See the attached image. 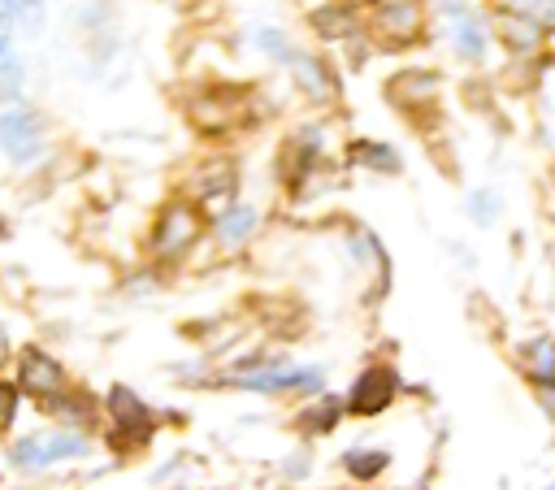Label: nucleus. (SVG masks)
<instances>
[{
  "label": "nucleus",
  "mask_w": 555,
  "mask_h": 490,
  "mask_svg": "<svg viewBox=\"0 0 555 490\" xmlns=\"http://www.w3.org/2000/svg\"><path fill=\"white\" fill-rule=\"evenodd\" d=\"M434 87H438V78H434V74H399V78L390 82V95L412 91V95H403V100H429V95H434Z\"/></svg>",
  "instance_id": "a211bd4d"
},
{
  "label": "nucleus",
  "mask_w": 555,
  "mask_h": 490,
  "mask_svg": "<svg viewBox=\"0 0 555 490\" xmlns=\"http://www.w3.org/2000/svg\"><path fill=\"white\" fill-rule=\"evenodd\" d=\"M74 455H87V442L78 434H52V438H26L13 447V464L22 468H43L52 460H74Z\"/></svg>",
  "instance_id": "39448f33"
},
{
  "label": "nucleus",
  "mask_w": 555,
  "mask_h": 490,
  "mask_svg": "<svg viewBox=\"0 0 555 490\" xmlns=\"http://www.w3.org/2000/svg\"><path fill=\"white\" fill-rule=\"evenodd\" d=\"M312 26L325 35V39H347L356 30V17L338 4H325V9H312Z\"/></svg>",
  "instance_id": "dca6fc26"
},
{
  "label": "nucleus",
  "mask_w": 555,
  "mask_h": 490,
  "mask_svg": "<svg viewBox=\"0 0 555 490\" xmlns=\"http://www.w3.org/2000/svg\"><path fill=\"white\" fill-rule=\"evenodd\" d=\"M538 395H542V408H546V416H555V382L538 386Z\"/></svg>",
  "instance_id": "b1692460"
},
{
  "label": "nucleus",
  "mask_w": 555,
  "mask_h": 490,
  "mask_svg": "<svg viewBox=\"0 0 555 490\" xmlns=\"http://www.w3.org/2000/svg\"><path fill=\"white\" fill-rule=\"evenodd\" d=\"M416 30H421V9H416V0H386V4L377 9V35H382V39L408 43V39H416Z\"/></svg>",
  "instance_id": "6e6552de"
},
{
  "label": "nucleus",
  "mask_w": 555,
  "mask_h": 490,
  "mask_svg": "<svg viewBox=\"0 0 555 490\" xmlns=\"http://www.w3.org/2000/svg\"><path fill=\"white\" fill-rule=\"evenodd\" d=\"M9 13H13V22H26L30 30H39V22H43V0H9Z\"/></svg>",
  "instance_id": "6ab92c4d"
},
{
  "label": "nucleus",
  "mask_w": 555,
  "mask_h": 490,
  "mask_svg": "<svg viewBox=\"0 0 555 490\" xmlns=\"http://www.w3.org/2000/svg\"><path fill=\"white\" fill-rule=\"evenodd\" d=\"M22 386L35 390V395H52V390H61V364H56L52 356L26 347V351H22Z\"/></svg>",
  "instance_id": "9d476101"
},
{
  "label": "nucleus",
  "mask_w": 555,
  "mask_h": 490,
  "mask_svg": "<svg viewBox=\"0 0 555 490\" xmlns=\"http://www.w3.org/2000/svg\"><path fill=\"white\" fill-rule=\"evenodd\" d=\"M199 204L217 217L221 208H230V199H234V186H238V178H234V165L230 160H208L204 169H199Z\"/></svg>",
  "instance_id": "0eeeda50"
},
{
  "label": "nucleus",
  "mask_w": 555,
  "mask_h": 490,
  "mask_svg": "<svg viewBox=\"0 0 555 490\" xmlns=\"http://www.w3.org/2000/svg\"><path fill=\"white\" fill-rule=\"evenodd\" d=\"M546 490H555V486H546Z\"/></svg>",
  "instance_id": "393cba45"
},
{
  "label": "nucleus",
  "mask_w": 555,
  "mask_h": 490,
  "mask_svg": "<svg viewBox=\"0 0 555 490\" xmlns=\"http://www.w3.org/2000/svg\"><path fill=\"white\" fill-rule=\"evenodd\" d=\"M43 147H48L43 121H39L26 104H9V108H0V152H4L13 165H30V160H39Z\"/></svg>",
  "instance_id": "f257e3e1"
},
{
  "label": "nucleus",
  "mask_w": 555,
  "mask_h": 490,
  "mask_svg": "<svg viewBox=\"0 0 555 490\" xmlns=\"http://www.w3.org/2000/svg\"><path fill=\"white\" fill-rule=\"evenodd\" d=\"M338 412H343V403H338V399H325L317 416H312V412L304 416V425H308V429H330V425L338 421Z\"/></svg>",
  "instance_id": "412c9836"
},
{
  "label": "nucleus",
  "mask_w": 555,
  "mask_h": 490,
  "mask_svg": "<svg viewBox=\"0 0 555 490\" xmlns=\"http://www.w3.org/2000/svg\"><path fill=\"white\" fill-rule=\"evenodd\" d=\"M499 30H503V39H507L512 52H533V48L542 43V22H538V17H516V13H507V17H499Z\"/></svg>",
  "instance_id": "4468645a"
},
{
  "label": "nucleus",
  "mask_w": 555,
  "mask_h": 490,
  "mask_svg": "<svg viewBox=\"0 0 555 490\" xmlns=\"http://www.w3.org/2000/svg\"><path fill=\"white\" fill-rule=\"evenodd\" d=\"M520 364H525V373H529V382L533 386H546V382H555V338H529L525 347H520Z\"/></svg>",
  "instance_id": "f8f14e48"
},
{
  "label": "nucleus",
  "mask_w": 555,
  "mask_h": 490,
  "mask_svg": "<svg viewBox=\"0 0 555 490\" xmlns=\"http://www.w3.org/2000/svg\"><path fill=\"white\" fill-rule=\"evenodd\" d=\"M195 238H199V212L186 199L165 204L160 217H156V225H152V252L160 260H178Z\"/></svg>",
  "instance_id": "f03ea898"
},
{
  "label": "nucleus",
  "mask_w": 555,
  "mask_h": 490,
  "mask_svg": "<svg viewBox=\"0 0 555 490\" xmlns=\"http://www.w3.org/2000/svg\"><path fill=\"white\" fill-rule=\"evenodd\" d=\"M347 160L351 165H364V169H382V173H395L399 169V156L390 147H382V143H369V139H356L347 147Z\"/></svg>",
  "instance_id": "2eb2a0df"
},
{
  "label": "nucleus",
  "mask_w": 555,
  "mask_h": 490,
  "mask_svg": "<svg viewBox=\"0 0 555 490\" xmlns=\"http://www.w3.org/2000/svg\"><path fill=\"white\" fill-rule=\"evenodd\" d=\"M347 473L351 477H360V481H369V477H377L382 468H386V451H347Z\"/></svg>",
  "instance_id": "f3484780"
},
{
  "label": "nucleus",
  "mask_w": 555,
  "mask_h": 490,
  "mask_svg": "<svg viewBox=\"0 0 555 490\" xmlns=\"http://www.w3.org/2000/svg\"><path fill=\"white\" fill-rule=\"evenodd\" d=\"M17 416V390L9 382H0V429H9Z\"/></svg>",
  "instance_id": "5701e85b"
},
{
  "label": "nucleus",
  "mask_w": 555,
  "mask_h": 490,
  "mask_svg": "<svg viewBox=\"0 0 555 490\" xmlns=\"http://www.w3.org/2000/svg\"><path fill=\"white\" fill-rule=\"evenodd\" d=\"M251 39H256V43H260V48H264L269 56H286V52H291V48H286V35H282V30H269V26H260V30L251 35Z\"/></svg>",
  "instance_id": "aec40b11"
},
{
  "label": "nucleus",
  "mask_w": 555,
  "mask_h": 490,
  "mask_svg": "<svg viewBox=\"0 0 555 490\" xmlns=\"http://www.w3.org/2000/svg\"><path fill=\"white\" fill-rule=\"evenodd\" d=\"M451 43L460 48V56H468V61H477L481 52H486V26L464 9V4H451Z\"/></svg>",
  "instance_id": "9b49d317"
},
{
  "label": "nucleus",
  "mask_w": 555,
  "mask_h": 490,
  "mask_svg": "<svg viewBox=\"0 0 555 490\" xmlns=\"http://www.w3.org/2000/svg\"><path fill=\"white\" fill-rule=\"evenodd\" d=\"M238 386L247 390H308V386H321V369H251V373H238L234 377Z\"/></svg>",
  "instance_id": "423d86ee"
},
{
  "label": "nucleus",
  "mask_w": 555,
  "mask_h": 490,
  "mask_svg": "<svg viewBox=\"0 0 555 490\" xmlns=\"http://www.w3.org/2000/svg\"><path fill=\"white\" fill-rule=\"evenodd\" d=\"M395 390H399V377H395V369H386V364H373V369H364V373L356 377V386H351V399H347V412H356V416H373V412L390 408Z\"/></svg>",
  "instance_id": "20e7f679"
},
{
  "label": "nucleus",
  "mask_w": 555,
  "mask_h": 490,
  "mask_svg": "<svg viewBox=\"0 0 555 490\" xmlns=\"http://www.w3.org/2000/svg\"><path fill=\"white\" fill-rule=\"evenodd\" d=\"M251 225H256V208H247V204H230L217 212V238L225 247H238L251 234Z\"/></svg>",
  "instance_id": "ddd939ff"
},
{
  "label": "nucleus",
  "mask_w": 555,
  "mask_h": 490,
  "mask_svg": "<svg viewBox=\"0 0 555 490\" xmlns=\"http://www.w3.org/2000/svg\"><path fill=\"white\" fill-rule=\"evenodd\" d=\"M291 74H295V87L304 91V95H312V100H334V91H338V82H334V74L325 69V61L321 56H291Z\"/></svg>",
  "instance_id": "1a4fd4ad"
},
{
  "label": "nucleus",
  "mask_w": 555,
  "mask_h": 490,
  "mask_svg": "<svg viewBox=\"0 0 555 490\" xmlns=\"http://www.w3.org/2000/svg\"><path fill=\"white\" fill-rule=\"evenodd\" d=\"M108 412H113V421H117V434H113L117 447H139V442H147V434H152V412L143 408V399H139L134 390L113 386V390H108Z\"/></svg>",
  "instance_id": "7ed1b4c3"
},
{
  "label": "nucleus",
  "mask_w": 555,
  "mask_h": 490,
  "mask_svg": "<svg viewBox=\"0 0 555 490\" xmlns=\"http://www.w3.org/2000/svg\"><path fill=\"white\" fill-rule=\"evenodd\" d=\"M494 217H499V204H494V195L477 191V195H473V221H477V225H490Z\"/></svg>",
  "instance_id": "4be33fe9"
}]
</instances>
